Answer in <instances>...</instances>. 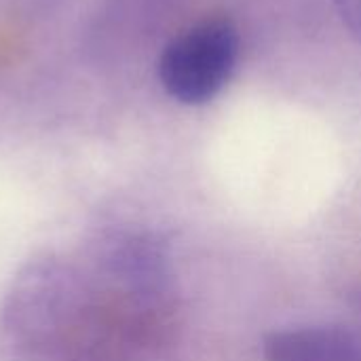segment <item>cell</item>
Listing matches in <instances>:
<instances>
[{
  "label": "cell",
  "mask_w": 361,
  "mask_h": 361,
  "mask_svg": "<svg viewBox=\"0 0 361 361\" xmlns=\"http://www.w3.org/2000/svg\"><path fill=\"white\" fill-rule=\"evenodd\" d=\"M239 51L237 23L228 15H205L163 47L157 61L159 82L173 102L203 106L233 78Z\"/></svg>",
  "instance_id": "cell-1"
},
{
  "label": "cell",
  "mask_w": 361,
  "mask_h": 361,
  "mask_svg": "<svg viewBox=\"0 0 361 361\" xmlns=\"http://www.w3.org/2000/svg\"><path fill=\"white\" fill-rule=\"evenodd\" d=\"M267 361H361V330L347 326H296L264 338Z\"/></svg>",
  "instance_id": "cell-2"
},
{
  "label": "cell",
  "mask_w": 361,
  "mask_h": 361,
  "mask_svg": "<svg viewBox=\"0 0 361 361\" xmlns=\"http://www.w3.org/2000/svg\"><path fill=\"white\" fill-rule=\"evenodd\" d=\"M336 13L349 34L361 42V0H334Z\"/></svg>",
  "instance_id": "cell-3"
}]
</instances>
